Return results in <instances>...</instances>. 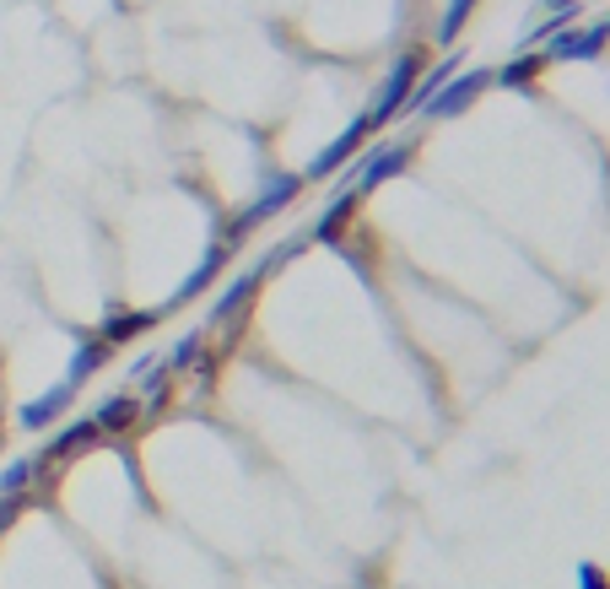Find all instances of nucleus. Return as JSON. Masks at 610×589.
<instances>
[{"label": "nucleus", "instance_id": "423d86ee", "mask_svg": "<svg viewBox=\"0 0 610 589\" xmlns=\"http://www.w3.org/2000/svg\"><path fill=\"white\" fill-rule=\"evenodd\" d=\"M610 44V22H600V27H562L556 38H551L546 60H600V49Z\"/></svg>", "mask_w": 610, "mask_h": 589}, {"label": "nucleus", "instance_id": "a211bd4d", "mask_svg": "<svg viewBox=\"0 0 610 589\" xmlns=\"http://www.w3.org/2000/svg\"><path fill=\"white\" fill-rule=\"evenodd\" d=\"M33 476H38V459H11V465L0 470V498H22Z\"/></svg>", "mask_w": 610, "mask_h": 589}, {"label": "nucleus", "instance_id": "f8f14e48", "mask_svg": "<svg viewBox=\"0 0 610 589\" xmlns=\"http://www.w3.org/2000/svg\"><path fill=\"white\" fill-rule=\"evenodd\" d=\"M222 265H228V244H211V249H206V260L195 265V270H189V281L174 292V303H189L195 292H206V287L217 281V270H222Z\"/></svg>", "mask_w": 610, "mask_h": 589}, {"label": "nucleus", "instance_id": "f3484780", "mask_svg": "<svg viewBox=\"0 0 610 589\" xmlns=\"http://www.w3.org/2000/svg\"><path fill=\"white\" fill-rule=\"evenodd\" d=\"M470 11H476V0H448V5H443V22H437V44H443V49H448V44L465 33Z\"/></svg>", "mask_w": 610, "mask_h": 589}, {"label": "nucleus", "instance_id": "f03ea898", "mask_svg": "<svg viewBox=\"0 0 610 589\" xmlns=\"http://www.w3.org/2000/svg\"><path fill=\"white\" fill-rule=\"evenodd\" d=\"M303 185H308L303 174H270V179H265V190H259V200H254L248 211H239V216L228 222V238H222V244H228V249H233V244H244L248 227H259V222H270V216H276L281 205H292Z\"/></svg>", "mask_w": 610, "mask_h": 589}, {"label": "nucleus", "instance_id": "ddd939ff", "mask_svg": "<svg viewBox=\"0 0 610 589\" xmlns=\"http://www.w3.org/2000/svg\"><path fill=\"white\" fill-rule=\"evenodd\" d=\"M259 281H265V270H248V276H239V281H233V287H228V292L217 298V309H211V320H217V325H228V320H233V314L244 309L248 298H254V287H259Z\"/></svg>", "mask_w": 610, "mask_h": 589}, {"label": "nucleus", "instance_id": "f257e3e1", "mask_svg": "<svg viewBox=\"0 0 610 589\" xmlns=\"http://www.w3.org/2000/svg\"><path fill=\"white\" fill-rule=\"evenodd\" d=\"M422 70H428V55H422V49H406V55L389 66V81H384V92H378V109L367 114V131L378 135L384 125H395V120L406 114V103H411V92H417Z\"/></svg>", "mask_w": 610, "mask_h": 589}, {"label": "nucleus", "instance_id": "9b49d317", "mask_svg": "<svg viewBox=\"0 0 610 589\" xmlns=\"http://www.w3.org/2000/svg\"><path fill=\"white\" fill-rule=\"evenodd\" d=\"M546 66H551L546 49H519V55H513L508 66L497 70L491 81H497V87H530V81H535V76H541Z\"/></svg>", "mask_w": 610, "mask_h": 589}, {"label": "nucleus", "instance_id": "4be33fe9", "mask_svg": "<svg viewBox=\"0 0 610 589\" xmlns=\"http://www.w3.org/2000/svg\"><path fill=\"white\" fill-rule=\"evenodd\" d=\"M16 514H22V498H0V530L16 520Z\"/></svg>", "mask_w": 610, "mask_h": 589}, {"label": "nucleus", "instance_id": "5701e85b", "mask_svg": "<svg viewBox=\"0 0 610 589\" xmlns=\"http://www.w3.org/2000/svg\"><path fill=\"white\" fill-rule=\"evenodd\" d=\"M606 22H610V16H606Z\"/></svg>", "mask_w": 610, "mask_h": 589}, {"label": "nucleus", "instance_id": "6e6552de", "mask_svg": "<svg viewBox=\"0 0 610 589\" xmlns=\"http://www.w3.org/2000/svg\"><path fill=\"white\" fill-rule=\"evenodd\" d=\"M70 400H76V390H70V385H55V390H44L38 400H27V405L16 411V422H22L27 433H38V427H49V422L60 416Z\"/></svg>", "mask_w": 610, "mask_h": 589}, {"label": "nucleus", "instance_id": "0eeeda50", "mask_svg": "<svg viewBox=\"0 0 610 589\" xmlns=\"http://www.w3.org/2000/svg\"><path fill=\"white\" fill-rule=\"evenodd\" d=\"M357 205H363V196H357V190H341V196L330 200V211L313 222V233H308V238H313V244H335V238L346 233V222L357 216Z\"/></svg>", "mask_w": 610, "mask_h": 589}, {"label": "nucleus", "instance_id": "412c9836", "mask_svg": "<svg viewBox=\"0 0 610 589\" xmlns=\"http://www.w3.org/2000/svg\"><path fill=\"white\" fill-rule=\"evenodd\" d=\"M578 589H610V585H606V574H600V568H589V563H584V568H578Z\"/></svg>", "mask_w": 610, "mask_h": 589}, {"label": "nucleus", "instance_id": "1a4fd4ad", "mask_svg": "<svg viewBox=\"0 0 610 589\" xmlns=\"http://www.w3.org/2000/svg\"><path fill=\"white\" fill-rule=\"evenodd\" d=\"M103 433H98V422L87 416V422H70V427H60L55 438H49V449H44V459H70V455H81V449H92Z\"/></svg>", "mask_w": 610, "mask_h": 589}, {"label": "nucleus", "instance_id": "dca6fc26", "mask_svg": "<svg viewBox=\"0 0 610 589\" xmlns=\"http://www.w3.org/2000/svg\"><path fill=\"white\" fill-rule=\"evenodd\" d=\"M157 325V314H109L103 320V330H98V341H109V346H120V341H130V335H141V330H152Z\"/></svg>", "mask_w": 610, "mask_h": 589}, {"label": "nucleus", "instance_id": "7ed1b4c3", "mask_svg": "<svg viewBox=\"0 0 610 589\" xmlns=\"http://www.w3.org/2000/svg\"><path fill=\"white\" fill-rule=\"evenodd\" d=\"M406 168H411V146H406V141H378L367 157H357V168H352L346 190L367 196V190L389 185V179H395V174H406Z\"/></svg>", "mask_w": 610, "mask_h": 589}, {"label": "nucleus", "instance_id": "6ab92c4d", "mask_svg": "<svg viewBox=\"0 0 610 589\" xmlns=\"http://www.w3.org/2000/svg\"><path fill=\"white\" fill-rule=\"evenodd\" d=\"M195 357H200V335H184L179 346H174V357H168L163 368H168V374H184V368H189Z\"/></svg>", "mask_w": 610, "mask_h": 589}, {"label": "nucleus", "instance_id": "2eb2a0df", "mask_svg": "<svg viewBox=\"0 0 610 589\" xmlns=\"http://www.w3.org/2000/svg\"><path fill=\"white\" fill-rule=\"evenodd\" d=\"M135 416H141V400H135V394H114V400H103V405H98V416H92V422H98V433H124Z\"/></svg>", "mask_w": 610, "mask_h": 589}, {"label": "nucleus", "instance_id": "39448f33", "mask_svg": "<svg viewBox=\"0 0 610 589\" xmlns=\"http://www.w3.org/2000/svg\"><path fill=\"white\" fill-rule=\"evenodd\" d=\"M367 135H373V131H367V114H357V120H352L346 131L335 135V141H330V146H324V152H319V157L308 163L303 179H330V174H341V168H346V163L357 157V146H363Z\"/></svg>", "mask_w": 610, "mask_h": 589}, {"label": "nucleus", "instance_id": "20e7f679", "mask_svg": "<svg viewBox=\"0 0 610 589\" xmlns=\"http://www.w3.org/2000/svg\"><path fill=\"white\" fill-rule=\"evenodd\" d=\"M487 87H491V70H459V76H448V81L432 92L422 114H428V120H454V114H465Z\"/></svg>", "mask_w": 610, "mask_h": 589}, {"label": "nucleus", "instance_id": "aec40b11", "mask_svg": "<svg viewBox=\"0 0 610 589\" xmlns=\"http://www.w3.org/2000/svg\"><path fill=\"white\" fill-rule=\"evenodd\" d=\"M584 11V0H541L535 5V16H578Z\"/></svg>", "mask_w": 610, "mask_h": 589}, {"label": "nucleus", "instance_id": "4468645a", "mask_svg": "<svg viewBox=\"0 0 610 589\" xmlns=\"http://www.w3.org/2000/svg\"><path fill=\"white\" fill-rule=\"evenodd\" d=\"M459 66H465V55L454 49V55H443L432 70H422V81H417V92H411V103H406V109H428V98L448 81V76H459Z\"/></svg>", "mask_w": 610, "mask_h": 589}, {"label": "nucleus", "instance_id": "9d476101", "mask_svg": "<svg viewBox=\"0 0 610 589\" xmlns=\"http://www.w3.org/2000/svg\"><path fill=\"white\" fill-rule=\"evenodd\" d=\"M109 352H114L109 341H81V346H76V357H70V368H65V385H70V390H81V385H87V379L109 363Z\"/></svg>", "mask_w": 610, "mask_h": 589}]
</instances>
